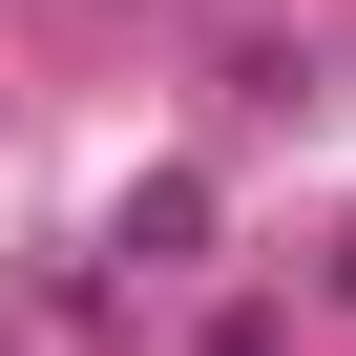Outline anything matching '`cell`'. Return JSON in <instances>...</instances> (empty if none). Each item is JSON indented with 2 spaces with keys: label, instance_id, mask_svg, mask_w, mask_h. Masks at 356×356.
<instances>
[{
  "label": "cell",
  "instance_id": "cell-1",
  "mask_svg": "<svg viewBox=\"0 0 356 356\" xmlns=\"http://www.w3.org/2000/svg\"><path fill=\"white\" fill-rule=\"evenodd\" d=\"M189 231H210V189H189V168H147V189H126V252H147V273H189Z\"/></svg>",
  "mask_w": 356,
  "mask_h": 356
}]
</instances>
